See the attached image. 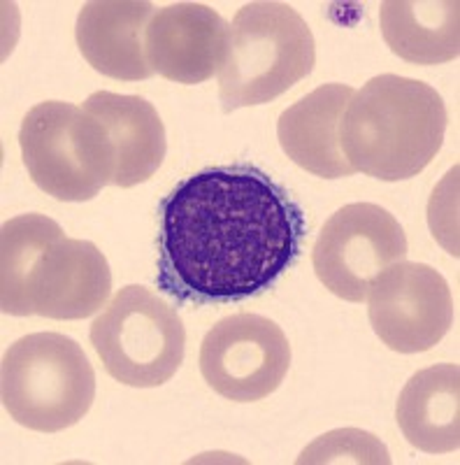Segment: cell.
Segmentation results:
<instances>
[{
  "mask_svg": "<svg viewBox=\"0 0 460 465\" xmlns=\"http://www.w3.org/2000/svg\"><path fill=\"white\" fill-rule=\"evenodd\" d=\"M156 284L177 302H238L300 254L302 207L256 165H210L161 201Z\"/></svg>",
  "mask_w": 460,
  "mask_h": 465,
  "instance_id": "obj_1",
  "label": "cell"
},
{
  "mask_svg": "<svg viewBox=\"0 0 460 465\" xmlns=\"http://www.w3.org/2000/svg\"><path fill=\"white\" fill-rule=\"evenodd\" d=\"M0 252V307L12 317L86 319L112 293V270L101 249L65 238L44 214L3 223Z\"/></svg>",
  "mask_w": 460,
  "mask_h": 465,
  "instance_id": "obj_2",
  "label": "cell"
},
{
  "mask_svg": "<svg viewBox=\"0 0 460 465\" xmlns=\"http://www.w3.org/2000/svg\"><path fill=\"white\" fill-rule=\"evenodd\" d=\"M446 124V105L433 86L400 74H379L351 95L339 140L356 173L400 182L416 177L435 159Z\"/></svg>",
  "mask_w": 460,
  "mask_h": 465,
  "instance_id": "obj_3",
  "label": "cell"
},
{
  "mask_svg": "<svg viewBox=\"0 0 460 465\" xmlns=\"http://www.w3.org/2000/svg\"><path fill=\"white\" fill-rule=\"evenodd\" d=\"M317 64L309 26L286 3L256 0L235 15L219 70L223 112L265 105L305 80Z\"/></svg>",
  "mask_w": 460,
  "mask_h": 465,
  "instance_id": "obj_4",
  "label": "cell"
},
{
  "mask_svg": "<svg viewBox=\"0 0 460 465\" xmlns=\"http://www.w3.org/2000/svg\"><path fill=\"white\" fill-rule=\"evenodd\" d=\"M3 405L16 423L59 433L93 405L95 372L82 344L61 333L19 338L3 356Z\"/></svg>",
  "mask_w": 460,
  "mask_h": 465,
  "instance_id": "obj_5",
  "label": "cell"
},
{
  "mask_svg": "<svg viewBox=\"0 0 460 465\" xmlns=\"http://www.w3.org/2000/svg\"><path fill=\"white\" fill-rule=\"evenodd\" d=\"M19 147L31 180L56 201H91L114 182V147L84 107L35 105L24 116Z\"/></svg>",
  "mask_w": 460,
  "mask_h": 465,
  "instance_id": "obj_6",
  "label": "cell"
},
{
  "mask_svg": "<svg viewBox=\"0 0 460 465\" xmlns=\"http://www.w3.org/2000/svg\"><path fill=\"white\" fill-rule=\"evenodd\" d=\"M91 344L119 384L153 389L175 377L186 331L175 307L144 286H123L91 326Z\"/></svg>",
  "mask_w": 460,
  "mask_h": 465,
  "instance_id": "obj_7",
  "label": "cell"
},
{
  "mask_svg": "<svg viewBox=\"0 0 460 465\" xmlns=\"http://www.w3.org/2000/svg\"><path fill=\"white\" fill-rule=\"evenodd\" d=\"M407 256V235L391 212L351 203L318 232L312 263L318 282L342 301L363 302L372 282Z\"/></svg>",
  "mask_w": 460,
  "mask_h": 465,
  "instance_id": "obj_8",
  "label": "cell"
},
{
  "mask_svg": "<svg viewBox=\"0 0 460 465\" xmlns=\"http://www.w3.org/2000/svg\"><path fill=\"white\" fill-rule=\"evenodd\" d=\"M291 365V344L272 319L240 312L207 331L201 372L219 396L256 402L279 389Z\"/></svg>",
  "mask_w": 460,
  "mask_h": 465,
  "instance_id": "obj_9",
  "label": "cell"
},
{
  "mask_svg": "<svg viewBox=\"0 0 460 465\" xmlns=\"http://www.w3.org/2000/svg\"><path fill=\"white\" fill-rule=\"evenodd\" d=\"M366 301L377 338L397 354L428 351L454 323L449 284L426 263L391 265L372 282Z\"/></svg>",
  "mask_w": 460,
  "mask_h": 465,
  "instance_id": "obj_10",
  "label": "cell"
},
{
  "mask_svg": "<svg viewBox=\"0 0 460 465\" xmlns=\"http://www.w3.org/2000/svg\"><path fill=\"white\" fill-rule=\"evenodd\" d=\"M228 22L202 3H175L153 12L144 52L153 73L177 84H202L226 58Z\"/></svg>",
  "mask_w": 460,
  "mask_h": 465,
  "instance_id": "obj_11",
  "label": "cell"
},
{
  "mask_svg": "<svg viewBox=\"0 0 460 465\" xmlns=\"http://www.w3.org/2000/svg\"><path fill=\"white\" fill-rule=\"evenodd\" d=\"M152 16L153 5L144 0H91L77 16V47L91 68L112 80H147L153 70L144 33Z\"/></svg>",
  "mask_w": 460,
  "mask_h": 465,
  "instance_id": "obj_12",
  "label": "cell"
},
{
  "mask_svg": "<svg viewBox=\"0 0 460 465\" xmlns=\"http://www.w3.org/2000/svg\"><path fill=\"white\" fill-rule=\"evenodd\" d=\"M356 91L347 84H323L281 112L277 138L296 165L323 180L354 174L339 140L342 116Z\"/></svg>",
  "mask_w": 460,
  "mask_h": 465,
  "instance_id": "obj_13",
  "label": "cell"
},
{
  "mask_svg": "<svg viewBox=\"0 0 460 465\" xmlns=\"http://www.w3.org/2000/svg\"><path fill=\"white\" fill-rule=\"evenodd\" d=\"M84 110L98 119L114 147V182L131 189L156 174L165 159V126L159 112L142 95L95 91L86 98Z\"/></svg>",
  "mask_w": 460,
  "mask_h": 465,
  "instance_id": "obj_14",
  "label": "cell"
},
{
  "mask_svg": "<svg viewBox=\"0 0 460 465\" xmlns=\"http://www.w3.org/2000/svg\"><path fill=\"white\" fill-rule=\"evenodd\" d=\"M407 442L426 454H449L460 447V368L430 365L409 377L396 407Z\"/></svg>",
  "mask_w": 460,
  "mask_h": 465,
  "instance_id": "obj_15",
  "label": "cell"
},
{
  "mask_svg": "<svg viewBox=\"0 0 460 465\" xmlns=\"http://www.w3.org/2000/svg\"><path fill=\"white\" fill-rule=\"evenodd\" d=\"M379 19L384 43L409 64L437 65L458 58V0H387Z\"/></svg>",
  "mask_w": 460,
  "mask_h": 465,
  "instance_id": "obj_16",
  "label": "cell"
},
{
  "mask_svg": "<svg viewBox=\"0 0 460 465\" xmlns=\"http://www.w3.org/2000/svg\"><path fill=\"white\" fill-rule=\"evenodd\" d=\"M298 463H391L388 450L372 433L339 429L321 435L300 454Z\"/></svg>",
  "mask_w": 460,
  "mask_h": 465,
  "instance_id": "obj_17",
  "label": "cell"
}]
</instances>
